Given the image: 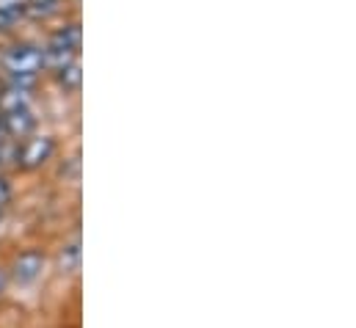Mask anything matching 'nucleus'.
Returning <instances> with one entry per match:
<instances>
[{
  "mask_svg": "<svg viewBox=\"0 0 356 328\" xmlns=\"http://www.w3.org/2000/svg\"><path fill=\"white\" fill-rule=\"evenodd\" d=\"M3 69L11 81H36L39 72L44 69V47L19 42L6 50L3 56Z\"/></svg>",
  "mask_w": 356,
  "mask_h": 328,
  "instance_id": "1",
  "label": "nucleus"
},
{
  "mask_svg": "<svg viewBox=\"0 0 356 328\" xmlns=\"http://www.w3.org/2000/svg\"><path fill=\"white\" fill-rule=\"evenodd\" d=\"M56 155V138L50 133H31L28 138L17 141V161L14 165L22 171H36L47 165Z\"/></svg>",
  "mask_w": 356,
  "mask_h": 328,
  "instance_id": "2",
  "label": "nucleus"
},
{
  "mask_svg": "<svg viewBox=\"0 0 356 328\" xmlns=\"http://www.w3.org/2000/svg\"><path fill=\"white\" fill-rule=\"evenodd\" d=\"M44 262H47L44 251H39V248H28V251L17 254L14 265L8 270V281H14V284H33L44 273Z\"/></svg>",
  "mask_w": 356,
  "mask_h": 328,
  "instance_id": "3",
  "label": "nucleus"
},
{
  "mask_svg": "<svg viewBox=\"0 0 356 328\" xmlns=\"http://www.w3.org/2000/svg\"><path fill=\"white\" fill-rule=\"evenodd\" d=\"M0 133L11 141H22L31 133H36V116L31 108H17L8 113H0Z\"/></svg>",
  "mask_w": 356,
  "mask_h": 328,
  "instance_id": "4",
  "label": "nucleus"
},
{
  "mask_svg": "<svg viewBox=\"0 0 356 328\" xmlns=\"http://www.w3.org/2000/svg\"><path fill=\"white\" fill-rule=\"evenodd\" d=\"M31 88L33 81H8L0 91V113L17 110V108H31Z\"/></svg>",
  "mask_w": 356,
  "mask_h": 328,
  "instance_id": "5",
  "label": "nucleus"
},
{
  "mask_svg": "<svg viewBox=\"0 0 356 328\" xmlns=\"http://www.w3.org/2000/svg\"><path fill=\"white\" fill-rule=\"evenodd\" d=\"M47 47H50V50H64V53H75V56H78V50H81V25H78V22H70V25L58 28V31L53 33V39H50Z\"/></svg>",
  "mask_w": 356,
  "mask_h": 328,
  "instance_id": "6",
  "label": "nucleus"
},
{
  "mask_svg": "<svg viewBox=\"0 0 356 328\" xmlns=\"http://www.w3.org/2000/svg\"><path fill=\"white\" fill-rule=\"evenodd\" d=\"M56 81L64 91H81V83H83V72H81V61H72L70 67H64L61 72H56Z\"/></svg>",
  "mask_w": 356,
  "mask_h": 328,
  "instance_id": "7",
  "label": "nucleus"
},
{
  "mask_svg": "<svg viewBox=\"0 0 356 328\" xmlns=\"http://www.w3.org/2000/svg\"><path fill=\"white\" fill-rule=\"evenodd\" d=\"M58 3L61 0H25V14L33 19H47L58 11Z\"/></svg>",
  "mask_w": 356,
  "mask_h": 328,
  "instance_id": "8",
  "label": "nucleus"
},
{
  "mask_svg": "<svg viewBox=\"0 0 356 328\" xmlns=\"http://www.w3.org/2000/svg\"><path fill=\"white\" fill-rule=\"evenodd\" d=\"M58 262H61V268L64 270H75L78 268V262H81V248L78 243H72V246H67L61 251V256H58Z\"/></svg>",
  "mask_w": 356,
  "mask_h": 328,
  "instance_id": "9",
  "label": "nucleus"
},
{
  "mask_svg": "<svg viewBox=\"0 0 356 328\" xmlns=\"http://www.w3.org/2000/svg\"><path fill=\"white\" fill-rule=\"evenodd\" d=\"M0 14H8L14 19L25 17V0H0Z\"/></svg>",
  "mask_w": 356,
  "mask_h": 328,
  "instance_id": "10",
  "label": "nucleus"
},
{
  "mask_svg": "<svg viewBox=\"0 0 356 328\" xmlns=\"http://www.w3.org/2000/svg\"><path fill=\"white\" fill-rule=\"evenodd\" d=\"M11 196H14L11 182H8V177H6V174H0V210H6V204L11 202Z\"/></svg>",
  "mask_w": 356,
  "mask_h": 328,
  "instance_id": "11",
  "label": "nucleus"
},
{
  "mask_svg": "<svg viewBox=\"0 0 356 328\" xmlns=\"http://www.w3.org/2000/svg\"><path fill=\"white\" fill-rule=\"evenodd\" d=\"M6 287H8V270H6V268H0V298H3Z\"/></svg>",
  "mask_w": 356,
  "mask_h": 328,
  "instance_id": "12",
  "label": "nucleus"
},
{
  "mask_svg": "<svg viewBox=\"0 0 356 328\" xmlns=\"http://www.w3.org/2000/svg\"><path fill=\"white\" fill-rule=\"evenodd\" d=\"M3 85H6V81H3V78H0V91H3Z\"/></svg>",
  "mask_w": 356,
  "mask_h": 328,
  "instance_id": "13",
  "label": "nucleus"
},
{
  "mask_svg": "<svg viewBox=\"0 0 356 328\" xmlns=\"http://www.w3.org/2000/svg\"><path fill=\"white\" fill-rule=\"evenodd\" d=\"M0 218H3V210H0Z\"/></svg>",
  "mask_w": 356,
  "mask_h": 328,
  "instance_id": "14",
  "label": "nucleus"
}]
</instances>
